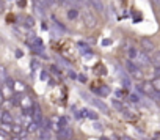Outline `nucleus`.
I'll return each mask as SVG.
<instances>
[{"mask_svg":"<svg viewBox=\"0 0 160 140\" xmlns=\"http://www.w3.org/2000/svg\"><path fill=\"white\" fill-rule=\"evenodd\" d=\"M126 68H127V71H129V74H130L135 80H143V79H144V73L141 71V68L137 65L135 61L127 60V61H126Z\"/></svg>","mask_w":160,"mask_h":140,"instance_id":"1","label":"nucleus"},{"mask_svg":"<svg viewBox=\"0 0 160 140\" xmlns=\"http://www.w3.org/2000/svg\"><path fill=\"white\" fill-rule=\"evenodd\" d=\"M82 16H83V22H85V25L86 27H90V29H93V27L96 25V19H94V16L91 14V11L90 10H85L82 11Z\"/></svg>","mask_w":160,"mask_h":140,"instance_id":"2","label":"nucleus"},{"mask_svg":"<svg viewBox=\"0 0 160 140\" xmlns=\"http://www.w3.org/2000/svg\"><path fill=\"white\" fill-rule=\"evenodd\" d=\"M137 90L140 93H144V94H149V96H154L155 94V90L152 87L151 82H146V84H141V85H137Z\"/></svg>","mask_w":160,"mask_h":140,"instance_id":"3","label":"nucleus"},{"mask_svg":"<svg viewBox=\"0 0 160 140\" xmlns=\"http://www.w3.org/2000/svg\"><path fill=\"white\" fill-rule=\"evenodd\" d=\"M141 47H143V52H146V54H151L155 51L154 43L149 38H141Z\"/></svg>","mask_w":160,"mask_h":140,"instance_id":"4","label":"nucleus"},{"mask_svg":"<svg viewBox=\"0 0 160 140\" xmlns=\"http://www.w3.org/2000/svg\"><path fill=\"white\" fill-rule=\"evenodd\" d=\"M135 63H137L140 68H143V66H148L149 63H151V60H149V57H148V54L143 52V54H138V57H137Z\"/></svg>","mask_w":160,"mask_h":140,"instance_id":"5","label":"nucleus"},{"mask_svg":"<svg viewBox=\"0 0 160 140\" xmlns=\"http://www.w3.org/2000/svg\"><path fill=\"white\" fill-rule=\"evenodd\" d=\"M72 135V131L69 126H66V128H60L58 129V139L60 140H69Z\"/></svg>","mask_w":160,"mask_h":140,"instance_id":"6","label":"nucleus"},{"mask_svg":"<svg viewBox=\"0 0 160 140\" xmlns=\"http://www.w3.org/2000/svg\"><path fill=\"white\" fill-rule=\"evenodd\" d=\"M31 118H33V121L38 124H41V121H43V114H41L38 106H33V109H31Z\"/></svg>","mask_w":160,"mask_h":140,"instance_id":"7","label":"nucleus"},{"mask_svg":"<svg viewBox=\"0 0 160 140\" xmlns=\"http://www.w3.org/2000/svg\"><path fill=\"white\" fill-rule=\"evenodd\" d=\"M0 121H2V123H6V124H13V115L8 110L2 112V115H0Z\"/></svg>","mask_w":160,"mask_h":140,"instance_id":"8","label":"nucleus"},{"mask_svg":"<svg viewBox=\"0 0 160 140\" xmlns=\"http://www.w3.org/2000/svg\"><path fill=\"white\" fill-rule=\"evenodd\" d=\"M91 102H93L94 106L97 107V109L102 110L104 114H108V106H107V104H104L102 101H99V99H91Z\"/></svg>","mask_w":160,"mask_h":140,"instance_id":"9","label":"nucleus"},{"mask_svg":"<svg viewBox=\"0 0 160 140\" xmlns=\"http://www.w3.org/2000/svg\"><path fill=\"white\" fill-rule=\"evenodd\" d=\"M91 6H93V10H97L99 13H104V3L102 0H90Z\"/></svg>","mask_w":160,"mask_h":140,"instance_id":"10","label":"nucleus"},{"mask_svg":"<svg viewBox=\"0 0 160 140\" xmlns=\"http://www.w3.org/2000/svg\"><path fill=\"white\" fill-rule=\"evenodd\" d=\"M138 54H140V52L137 51V47H129V49H127V55H129V60H132V61L137 60Z\"/></svg>","mask_w":160,"mask_h":140,"instance_id":"11","label":"nucleus"},{"mask_svg":"<svg viewBox=\"0 0 160 140\" xmlns=\"http://www.w3.org/2000/svg\"><path fill=\"white\" fill-rule=\"evenodd\" d=\"M22 124L19 123H16V124H11V132L13 134H16V135H19V137H22Z\"/></svg>","mask_w":160,"mask_h":140,"instance_id":"12","label":"nucleus"},{"mask_svg":"<svg viewBox=\"0 0 160 140\" xmlns=\"http://www.w3.org/2000/svg\"><path fill=\"white\" fill-rule=\"evenodd\" d=\"M149 60H151V63H152L155 68H160V52H155L152 55V58H149Z\"/></svg>","mask_w":160,"mask_h":140,"instance_id":"13","label":"nucleus"},{"mask_svg":"<svg viewBox=\"0 0 160 140\" xmlns=\"http://www.w3.org/2000/svg\"><path fill=\"white\" fill-rule=\"evenodd\" d=\"M79 16V10H77V8H69V10H68V19H75V17Z\"/></svg>","mask_w":160,"mask_h":140,"instance_id":"14","label":"nucleus"},{"mask_svg":"<svg viewBox=\"0 0 160 140\" xmlns=\"http://www.w3.org/2000/svg\"><path fill=\"white\" fill-rule=\"evenodd\" d=\"M151 84H152V87L155 90V93H160V76H157L155 79L151 80Z\"/></svg>","mask_w":160,"mask_h":140,"instance_id":"15","label":"nucleus"},{"mask_svg":"<svg viewBox=\"0 0 160 140\" xmlns=\"http://www.w3.org/2000/svg\"><path fill=\"white\" fill-rule=\"evenodd\" d=\"M94 91L100 94V96H107L108 93H110V90H108L107 87H99V88H94Z\"/></svg>","mask_w":160,"mask_h":140,"instance_id":"16","label":"nucleus"},{"mask_svg":"<svg viewBox=\"0 0 160 140\" xmlns=\"http://www.w3.org/2000/svg\"><path fill=\"white\" fill-rule=\"evenodd\" d=\"M83 115L88 116V118H91V120H97V114L93 112V110H83Z\"/></svg>","mask_w":160,"mask_h":140,"instance_id":"17","label":"nucleus"},{"mask_svg":"<svg viewBox=\"0 0 160 140\" xmlns=\"http://www.w3.org/2000/svg\"><path fill=\"white\" fill-rule=\"evenodd\" d=\"M38 123H35V121H31V123H28V126H27V132H35L36 129H38Z\"/></svg>","mask_w":160,"mask_h":140,"instance_id":"18","label":"nucleus"},{"mask_svg":"<svg viewBox=\"0 0 160 140\" xmlns=\"http://www.w3.org/2000/svg\"><path fill=\"white\" fill-rule=\"evenodd\" d=\"M66 126H68V118H66V116H61V118L58 120V129H60V128H66Z\"/></svg>","mask_w":160,"mask_h":140,"instance_id":"19","label":"nucleus"},{"mask_svg":"<svg viewBox=\"0 0 160 140\" xmlns=\"http://www.w3.org/2000/svg\"><path fill=\"white\" fill-rule=\"evenodd\" d=\"M122 84H124V88H130L132 87V84H130V79L129 77H127V76H124V74H122Z\"/></svg>","mask_w":160,"mask_h":140,"instance_id":"20","label":"nucleus"},{"mask_svg":"<svg viewBox=\"0 0 160 140\" xmlns=\"http://www.w3.org/2000/svg\"><path fill=\"white\" fill-rule=\"evenodd\" d=\"M33 2H38V3H41L43 6L47 8V6H50V5L53 3V0H33Z\"/></svg>","mask_w":160,"mask_h":140,"instance_id":"21","label":"nucleus"},{"mask_svg":"<svg viewBox=\"0 0 160 140\" xmlns=\"http://www.w3.org/2000/svg\"><path fill=\"white\" fill-rule=\"evenodd\" d=\"M25 24L28 25V27H33V24H35V21H33V17H30V16H27L25 17Z\"/></svg>","mask_w":160,"mask_h":140,"instance_id":"22","label":"nucleus"},{"mask_svg":"<svg viewBox=\"0 0 160 140\" xmlns=\"http://www.w3.org/2000/svg\"><path fill=\"white\" fill-rule=\"evenodd\" d=\"M50 71H52L55 76H61V69H58L57 66H50Z\"/></svg>","mask_w":160,"mask_h":140,"instance_id":"23","label":"nucleus"},{"mask_svg":"<svg viewBox=\"0 0 160 140\" xmlns=\"http://www.w3.org/2000/svg\"><path fill=\"white\" fill-rule=\"evenodd\" d=\"M130 101L132 102H140V96H138V94H130Z\"/></svg>","mask_w":160,"mask_h":140,"instance_id":"24","label":"nucleus"},{"mask_svg":"<svg viewBox=\"0 0 160 140\" xmlns=\"http://www.w3.org/2000/svg\"><path fill=\"white\" fill-rule=\"evenodd\" d=\"M79 46H80V51L83 52V54H88V52H90V49H88V46H86V44H85V46H83V44L80 43Z\"/></svg>","mask_w":160,"mask_h":140,"instance_id":"25","label":"nucleus"},{"mask_svg":"<svg viewBox=\"0 0 160 140\" xmlns=\"http://www.w3.org/2000/svg\"><path fill=\"white\" fill-rule=\"evenodd\" d=\"M113 106H115L118 110H122V109H124V107H122V104H119L118 101H113Z\"/></svg>","mask_w":160,"mask_h":140,"instance_id":"26","label":"nucleus"},{"mask_svg":"<svg viewBox=\"0 0 160 140\" xmlns=\"http://www.w3.org/2000/svg\"><path fill=\"white\" fill-rule=\"evenodd\" d=\"M110 44H112V39H108V38L102 39V46H110Z\"/></svg>","mask_w":160,"mask_h":140,"instance_id":"27","label":"nucleus"},{"mask_svg":"<svg viewBox=\"0 0 160 140\" xmlns=\"http://www.w3.org/2000/svg\"><path fill=\"white\" fill-rule=\"evenodd\" d=\"M49 79V74L46 73V71H43V73H41V80H47Z\"/></svg>","mask_w":160,"mask_h":140,"instance_id":"28","label":"nucleus"},{"mask_svg":"<svg viewBox=\"0 0 160 140\" xmlns=\"http://www.w3.org/2000/svg\"><path fill=\"white\" fill-rule=\"evenodd\" d=\"M69 77H71V79H75V77H77V74L74 73V71H69Z\"/></svg>","mask_w":160,"mask_h":140,"instance_id":"29","label":"nucleus"},{"mask_svg":"<svg viewBox=\"0 0 160 140\" xmlns=\"http://www.w3.org/2000/svg\"><path fill=\"white\" fill-rule=\"evenodd\" d=\"M31 68H38V61H31Z\"/></svg>","mask_w":160,"mask_h":140,"instance_id":"30","label":"nucleus"},{"mask_svg":"<svg viewBox=\"0 0 160 140\" xmlns=\"http://www.w3.org/2000/svg\"><path fill=\"white\" fill-rule=\"evenodd\" d=\"M16 57H22V51H16Z\"/></svg>","mask_w":160,"mask_h":140,"instance_id":"31","label":"nucleus"},{"mask_svg":"<svg viewBox=\"0 0 160 140\" xmlns=\"http://www.w3.org/2000/svg\"><path fill=\"white\" fill-rule=\"evenodd\" d=\"M79 79L82 80V82H85V80H86V77H85V76H79Z\"/></svg>","mask_w":160,"mask_h":140,"instance_id":"32","label":"nucleus"},{"mask_svg":"<svg viewBox=\"0 0 160 140\" xmlns=\"http://www.w3.org/2000/svg\"><path fill=\"white\" fill-rule=\"evenodd\" d=\"M58 3H60V5H65V0H57Z\"/></svg>","mask_w":160,"mask_h":140,"instance_id":"33","label":"nucleus"},{"mask_svg":"<svg viewBox=\"0 0 160 140\" xmlns=\"http://www.w3.org/2000/svg\"><path fill=\"white\" fill-rule=\"evenodd\" d=\"M159 101H160V98H159Z\"/></svg>","mask_w":160,"mask_h":140,"instance_id":"34","label":"nucleus"}]
</instances>
